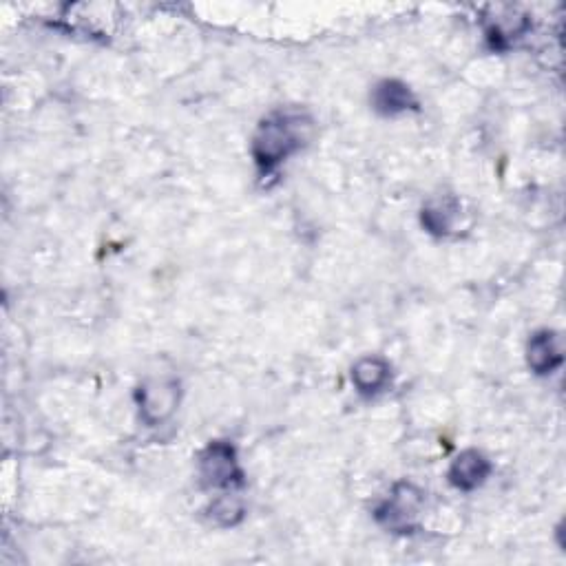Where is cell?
Here are the masks:
<instances>
[{"label":"cell","mask_w":566,"mask_h":566,"mask_svg":"<svg viewBox=\"0 0 566 566\" xmlns=\"http://www.w3.org/2000/svg\"><path fill=\"white\" fill-rule=\"evenodd\" d=\"M138 398L144 421L149 425H157L175 412L177 401H180V385H177V381L155 379L140 387Z\"/></svg>","instance_id":"cell-4"},{"label":"cell","mask_w":566,"mask_h":566,"mask_svg":"<svg viewBox=\"0 0 566 566\" xmlns=\"http://www.w3.org/2000/svg\"><path fill=\"white\" fill-rule=\"evenodd\" d=\"M211 516L224 524V527H233L241 518H244V505L239 500H235L233 496H222L213 502L211 507Z\"/></svg>","instance_id":"cell-10"},{"label":"cell","mask_w":566,"mask_h":566,"mask_svg":"<svg viewBox=\"0 0 566 566\" xmlns=\"http://www.w3.org/2000/svg\"><path fill=\"white\" fill-rule=\"evenodd\" d=\"M390 372V363L381 356H365L352 368V381L361 394L374 396L390 383Z\"/></svg>","instance_id":"cell-7"},{"label":"cell","mask_w":566,"mask_h":566,"mask_svg":"<svg viewBox=\"0 0 566 566\" xmlns=\"http://www.w3.org/2000/svg\"><path fill=\"white\" fill-rule=\"evenodd\" d=\"M374 109L383 115H396L407 109H416V98L407 85L398 80H383L372 93Z\"/></svg>","instance_id":"cell-8"},{"label":"cell","mask_w":566,"mask_h":566,"mask_svg":"<svg viewBox=\"0 0 566 566\" xmlns=\"http://www.w3.org/2000/svg\"><path fill=\"white\" fill-rule=\"evenodd\" d=\"M423 507V494L410 482H401L396 485L392 498L383 502L376 511V520H379L385 529L396 533H410L416 524L418 513Z\"/></svg>","instance_id":"cell-3"},{"label":"cell","mask_w":566,"mask_h":566,"mask_svg":"<svg viewBox=\"0 0 566 566\" xmlns=\"http://www.w3.org/2000/svg\"><path fill=\"white\" fill-rule=\"evenodd\" d=\"M312 120L301 111H277L259 124L253 155L261 171H272L308 142Z\"/></svg>","instance_id":"cell-1"},{"label":"cell","mask_w":566,"mask_h":566,"mask_svg":"<svg viewBox=\"0 0 566 566\" xmlns=\"http://www.w3.org/2000/svg\"><path fill=\"white\" fill-rule=\"evenodd\" d=\"M489 474H491L489 460L480 452H476V449H467V452L460 454L452 463V467H449V482L458 489L471 491L480 487Z\"/></svg>","instance_id":"cell-5"},{"label":"cell","mask_w":566,"mask_h":566,"mask_svg":"<svg viewBox=\"0 0 566 566\" xmlns=\"http://www.w3.org/2000/svg\"><path fill=\"white\" fill-rule=\"evenodd\" d=\"M199 474L208 487L213 489H228L241 485V474L235 447L224 440H215V443L208 445L202 456H199Z\"/></svg>","instance_id":"cell-2"},{"label":"cell","mask_w":566,"mask_h":566,"mask_svg":"<svg viewBox=\"0 0 566 566\" xmlns=\"http://www.w3.org/2000/svg\"><path fill=\"white\" fill-rule=\"evenodd\" d=\"M529 368L536 374H549L562 363V348L560 339L553 332L542 330L536 332L529 341L527 348Z\"/></svg>","instance_id":"cell-6"},{"label":"cell","mask_w":566,"mask_h":566,"mask_svg":"<svg viewBox=\"0 0 566 566\" xmlns=\"http://www.w3.org/2000/svg\"><path fill=\"white\" fill-rule=\"evenodd\" d=\"M460 204L456 199H436L423 208V226L434 235H447L458 219Z\"/></svg>","instance_id":"cell-9"}]
</instances>
